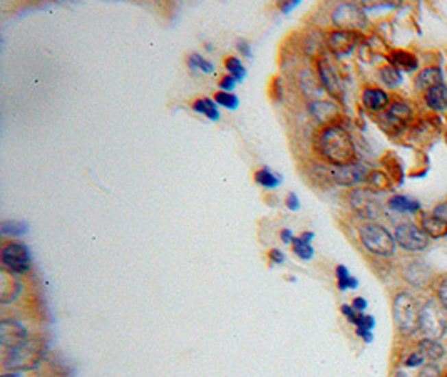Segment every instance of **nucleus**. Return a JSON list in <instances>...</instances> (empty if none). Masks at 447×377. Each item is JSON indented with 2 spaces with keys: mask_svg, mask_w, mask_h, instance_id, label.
Listing matches in <instances>:
<instances>
[{
  "mask_svg": "<svg viewBox=\"0 0 447 377\" xmlns=\"http://www.w3.org/2000/svg\"><path fill=\"white\" fill-rule=\"evenodd\" d=\"M313 148L322 160L332 166L357 163V149H355L354 139L340 124H330L318 131L313 139Z\"/></svg>",
  "mask_w": 447,
  "mask_h": 377,
  "instance_id": "nucleus-1",
  "label": "nucleus"
},
{
  "mask_svg": "<svg viewBox=\"0 0 447 377\" xmlns=\"http://www.w3.org/2000/svg\"><path fill=\"white\" fill-rule=\"evenodd\" d=\"M45 356V347L39 339H27L21 345L3 350V369L5 371H32L40 365Z\"/></svg>",
  "mask_w": 447,
  "mask_h": 377,
  "instance_id": "nucleus-2",
  "label": "nucleus"
},
{
  "mask_svg": "<svg viewBox=\"0 0 447 377\" xmlns=\"http://www.w3.org/2000/svg\"><path fill=\"white\" fill-rule=\"evenodd\" d=\"M419 315L420 307L411 293L400 292L394 299V320L404 335H412L419 330Z\"/></svg>",
  "mask_w": 447,
  "mask_h": 377,
  "instance_id": "nucleus-3",
  "label": "nucleus"
},
{
  "mask_svg": "<svg viewBox=\"0 0 447 377\" xmlns=\"http://www.w3.org/2000/svg\"><path fill=\"white\" fill-rule=\"evenodd\" d=\"M362 245L370 254L378 256H392L396 252V236L378 223H365L361 226Z\"/></svg>",
  "mask_w": 447,
  "mask_h": 377,
  "instance_id": "nucleus-4",
  "label": "nucleus"
},
{
  "mask_svg": "<svg viewBox=\"0 0 447 377\" xmlns=\"http://www.w3.org/2000/svg\"><path fill=\"white\" fill-rule=\"evenodd\" d=\"M446 307L435 304V302H427L424 307H420L419 315V330L426 339L437 341L446 334L447 329V317Z\"/></svg>",
  "mask_w": 447,
  "mask_h": 377,
  "instance_id": "nucleus-5",
  "label": "nucleus"
},
{
  "mask_svg": "<svg viewBox=\"0 0 447 377\" xmlns=\"http://www.w3.org/2000/svg\"><path fill=\"white\" fill-rule=\"evenodd\" d=\"M0 263H2V269L9 273H27L32 267V254L27 245L21 241H9L0 250Z\"/></svg>",
  "mask_w": 447,
  "mask_h": 377,
  "instance_id": "nucleus-6",
  "label": "nucleus"
},
{
  "mask_svg": "<svg viewBox=\"0 0 447 377\" xmlns=\"http://www.w3.org/2000/svg\"><path fill=\"white\" fill-rule=\"evenodd\" d=\"M332 22L339 30L359 32L367 25L365 10L357 3H340L332 12Z\"/></svg>",
  "mask_w": 447,
  "mask_h": 377,
  "instance_id": "nucleus-7",
  "label": "nucleus"
},
{
  "mask_svg": "<svg viewBox=\"0 0 447 377\" xmlns=\"http://www.w3.org/2000/svg\"><path fill=\"white\" fill-rule=\"evenodd\" d=\"M396 236L397 245L409 252H422L429 247V236L426 235L422 228H419L414 223H400L396 226Z\"/></svg>",
  "mask_w": 447,
  "mask_h": 377,
  "instance_id": "nucleus-8",
  "label": "nucleus"
},
{
  "mask_svg": "<svg viewBox=\"0 0 447 377\" xmlns=\"http://www.w3.org/2000/svg\"><path fill=\"white\" fill-rule=\"evenodd\" d=\"M370 171L365 165L362 163H354V165H346V166H332L330 169V178L333 183L340 184V186H355V184H361L363 181L369 178Z\"/></svg>",
  "mask_w": 447,
  "mask_h": 377,
  "instance_id": "nucleus-9",
  "label": "nucleus"
},
{
  "mask_svg": "<svg viewBox=\"0 0 447 377\" xmlns=\"http://www.w3.org/2000/svg\"><path fill=\"white\" fill-rule=\"evenodd\" d=\"M317 75L318 79H320V84L325 93L330 94V96L335 97V99H340V101L343 99L346 93H343L342 81H340L339 74H337V71L333 69L332 64L325 58H320L317 60Z\"/></svg>",
  "mask_w": 447,
  "mask_h": 377,
  "instance_id": "nucleus-10",
  "label": "nucleus"
},
{
  "mask_svg": "<svg viewBox=\"0 0 447 377\" xmlns=\"http://www.w3.org/2000/svg\"><path fill=\"white\" fill-rule=\"evenodd\" d=\"M361 36L359 32H350V30H332L327 36V47L330 49L332 54H335L337 58H346L354 52V49L357 47Z\"/></svg>",
  "mask_w": 447,
  "mask_h": 377,
  "instance_id": "nucleus-11",
  "label": "nucleus"
},
{
  "mask_svg": "<svg viewBox=\"0 0 447 377\" xmlns=\"http://www.w3.org/2000/svg\"><path fill=\"white\" fill-rule=\"evenodd\" d=\"M29 339V332L15 319H2L0 322V345L3 350H9L12 347L21 345Z\"/></svg>",
  "mask_w": 447,
  "mask_h": 377,
  "instance_id": "nucleus-12",
  "label": "nucleus"
},
{
  "mask_svg": "<svg viewBox=\"0 0 447 377\" xmlns=\"http://www.w3.org/2000/svg\"><path fill=\"white\" fill-rule=\"evenodd\" d=\"M350 205L352 208L357 211L362 218H377L380 215V205L375 202V198L369 191L355 190L350 195Z\"/></svg>",
  "mask_w": 447,
  "mask_h": 377,
  "instance_id": "nucleus-13",
  "label": "nucleus"
},
{
  "mask_svg": "<svg viewBox=\"0 0 447 377\" xmlns=\"http://www.w3.org/2000/svg\"><path fill=\"white\" fill-rule=\"evenodd\" d=\"M309 111L310 114L315 118L318 123L322 124H330L335 123L340 116V108L335 103L327 99H318V101H310L309 104Z\"/></svg>",
  "mask_w": 447,
  "mask_h": 377,
  "instance_id": "nucleus-14",
  "label": "nucleus"
},
{
  "mask_svg": "<svg viewBox=\"0 0 447 377\" xmlns=\"http://www.w3.org/2000/svg\"><path fill=\"white\" fill-rule=\"evenodd\" d=\"M298 86H300L303 96L310 97L312 101L322 99V96H324L325 93L324 88H322L318 75L310 69H303L300 75H298Z\"/></svg>",
  "mask_w": 447,
  "mask_h": 377,
  "instance_id": "nucleus-15",
  "label": "nucleus"
},
{
  "mask_svg": "<svg viewBox=\"0 0 447 377\" xmlns=\"http://www.w3.org/2000/svg\"><path fill=\"white\" fill-rule=\"evenodd\" d=\"M0 302L2 304H9V302H14L21 295L22 285L21 282L15 278L14 273H9L7 270H2V275H0Z\"/></svg>",
  "mask_w": 447,
  "mask_h": 377,
  "instance_id": "nucleus-16",
  "label": "nucleus"
},
{
  "mask_svg": "<svg viewBox=\"0 0 447 377\" xmlns=\"http://www.w3.org/2000/svg\"><path fill=\"white\" fill-rule=\"evenodd\" d=\"M390 103L389 94L385 90L378 88H365L362 93V104L365 106L369 111L380 112L387 108Z\"/></svg>",
  "mask_w": 447,
  "mask_h": 377,
  "instance_id": "nucleus-17",
  "label": "nucleus"
},
{
  "mask_svg": "<svg viewBox=\"0 0 447 377\" xmlns=\"http://www.w3.org/2000/svg\"><path fill=\"white\" fill-rule=\"evenodd\" d=\"M313 236H315L313 232H303L302 235L295 236L293 241H291V250H293V254L300 260H303V262H309V260H312L313 255H315V250H313L312 247Z\"/></svg>",
  "mask_w": 447,
  "mask_h": 377,
  "instance_id": "nucleus-18",
  "label": "nucleus"
},
{
  "mask_svg": "<svg viewBox=\"0 0 447 377\" xmlns=\"http://www.w3.org/2000/svg\"><path fill=\"white\" fill-rule=\"evenodd\" d=\"M442 79H444V74L439 67H427V69H422L415 77V88L420 90H429L435 88V86L442 84Z\"/></svg>",
  "mask_w": 447,
  "mask_h": 377,
  "instance_id": "nucleus-19",
  "label": "nucleus"
},
{
  "mask_svg": "<svg viewBox=\"0 0 447 377\" xmlns=\"http://www.w3.org/2000/svg\"><path fill=\"white\" fill-rule=\"evenodd\" d=\"M404 277L415 287H424L431 280V269L424 262H414L404 270Z\"/></svg>",
  "mask_w": 447,
  "mask_h": 377,
  "instance_id": "nucleus-20",
  "label": "nucleus"
},
{
  "mask_svg": "<svg viewBox=\"0 0 447 377\" xmlns=\"http://www.w3.org/2000/svg\"><path fill=\"white\" fill-rule=\"evenodd\" d=\"M426 104L433 111H446L447 109V88L444 84H439L426 93Z\"/></svg>",
  "mask_w": 447,
  "mask_h": 377,
  "instance_id": "nucleus-21",
  "label": "nucleus"
},
{
  "mask_svg": "<svg viewBox=\"0 0 447 377\" xmlns=\"http://www.w3.org/2000/svg\"><path fill=\"white\" fill-rule=\"evenodd\" d=\"M422 230L429 239L431 236L433 239H442V236L447 235V221L435 217V215H426L422 218Z\"/></svg>",
  "mask_w": 447,
  "mask_h": 377,
  "instance_id": "nucleus-22",
  "label": "nucleus"
},
{
  "mask_svg": "<svg viewBox=\"0 0 447 377\" xmlns=\"http://www.w3.org/2000/svg\"><path fill=\"white\" fill-rule=\"evenodd\" d=\"M389 59H390V64L396 66L399 71L402 69V71H407V73H411V71H415L419 67V60L415 59V56H412L411 52L394 51L392 54L389 56Z\"/></svg>",
  "mask_w": 447,
  "mask_h": 377,
  "instance_id": "nucleus-23",
  "label": "nucleus"
},
{
  "mask_svg": "<svg viewBox=\"0 0 447 377\" xmlns=\"http://www.w3.org/2000/svg\"><path fill=\"white\" fill-rule=\"evenodd\" d=\"M418 352L422 354L426 361L435 362L441 359V357H444L446 350L437 341H433V339H422L418 345Z\"/></svg>",
  "mask_w": 447,
  "mask_h": 377,
  "instance_id": "nucleus-24",
  "label": "nucleus"
},
{
  "mask_svg": "<svg viewBox=\"0 0 447 377\" xmlns=\"http://www.w3.org/2000/svg\"><path fill=\"white\" fill-rule=\"evenodd\" d=\"M283 178L278 175V173L271 171L270 168H267V166H263V168L256 169L255 171V183L260 184V186H263L265 190H275V188H278L280 184H282Z\"/></svg>",
  "mask_w": 447,
  "mask_h": 377,
  "instance_id": "nucleus-25",
  "label": "nucleus"
},
{
  "mask_svg": "<svg viewBox=\"0 0 447 377\" xmlns=\"http://www.w3.org/2000/svg\"><path fill=\"white\" fill-rule=\"evenodd\" d=\"M193 111L198 112V114L206 116L210 121L219 119V109L217 101L210 99V97H198V99L193 103Z\"/></svg>",
  "mask_w": 447,
  "mask_h": 377,
  "instance_id": "nucleus-26",
  "label": "nucleus"
},
{
  "mask_svg": "<svg viewBox=\"0 0 447 377\" xmlns=\"http://www.w3.org/2000/svg\"><path fill=\"white\" fill-rule=\"evenodd\" d=\"M389 208L399 211V213H415V211L420 210V203L407 198V196L396 195L389 199Z\"/></svg>",
  "mask_w": 447,
  "mask_h": 377,
  "instance_id": "nucleus-27",
  "label": "nucleus"
},
{
  "mask_svg": "<svg viewBox=\"0 0 447 377\" xmlns=\"http://www.w3.org/2000/svg\"><path fill=\"white\" fill-rule=\"evenodd\" d=\"M411 116H412L411 106L407 103H402V101H397V103L390 104L387 111V119L394 124L405 123V121L411 119Z\"/></svg>",
  "mask_w": 447,
  "mask_h": 377,
  "instance_id": "nucleus-28",
  "label": "nucleus"
},
{
  "mask_svg": "<svg viewBox=\"0 0 447 377\" xmlns=\"http://www.w3.org/2000/svg\"><path fill=\"white\" fill-rule=\"evenodd\" d=\"M29 232V225L22 220H5L0 223V233L3 236H22Z\"/></svg>",
  "mask_w": 447,
  "mask_h": 377,
  "instance_id": "nucleus-29",
  "label": "nucleus"
},
{
  "mask_svg": "<svg viewBox=\"0 0 447 377\" xmlns=\"http://www.w3.org/2000/svg\"><path fill=\"white\" fill-rule=\"evenodd\" d=\"M188 66L193 73H196V71H200V73H203V74H213L215 73L213 62L208 59H204L202 54H196V52L189 54Z\"/></svg>",
  "mask_w": 447,
  "mask_h": 377,
  "instance_id": "nucleus-30",
  "label": "nucleus"
},
{
  "mask_svg": "<svg viewBox=\"0 0 447 377\" xmlns=\"http://www.w3.org/2000/svg\"><path fill=\"white\" fill-rule=\"evenodd\" d=\"M380 79L387 88H397L402 82V73L396 66L389 64V66H384L380 69Z\"/></svg>",
  "mask_w": 447,
  "mask_h": 377,
  "instance_id": "nucleus-31",
  "label": "nucleus"
},
{
  "mask_svg": "<svg viewBox=\"0 0 447 377\" xmlns=\"http://www.w3.org/2000/svg\"><path fill=\"white\" fill-rule=\"evenodd\" d=\"M335 275H337V284H339L340 290L357 289L359 287V280L355 277H352L350 271L347 270L346 265H337Z\"/></svg>",
  "mask_w": 447,
  "mask_h": 377,
  "instance_id": "nucleus-32",
  "label": "nucleus"
},
{
  "mask_svg": "<svg viewBox=\"0 0 447 377\" xmlns=\"http://www.w3.org/2000/svg\"><path fill=\"white\" fill-rule=\"evenodd\" d=\"M225 67L226 71H228V74L233 75L238 82L245 81L246 67L243 66V62H241L240 59L234 58V56H230V58L225 59Z\"/></svg>",
  "mask_w": 447,
  "mask_h": 377,
  "instance_id": "nucleus-33",
  "label": "nucleus"
},
{
  "mask_svg": "<svg viewBox=\"0 0 447 377\" xmlns=\"http://www.w3.org/2000/svg\"><path fill=\"white\" fill-rule=\"evenodd\" d=\"M215 101H217L218 106H221V108L225 109H230V111H237L238 106H240L238 96H234L233 93H223V90L215 93Z\"/></svg>",
  "mask_w": 447,
  "mask_h": 377,
  "instance_id": "nucleus-34",
  "label": "nucleus"
},
{
  "mask_svg": "<svg viewBox=\"0 0 447 377\" xmlns=\"http://www.w3.org/2000/svg\"><path fill=\"white\" fill-rule=\"evenodd\" d=\"M367 181H369L370 186L375 188V190H380V191L387 190V188L390 186L389 176H385L384 173H378V171H372V173H370L369 178H367Z\"/></svg>",
  "mask_w": 447,
  "mask_h": 377,
  "instance_id": "nucleus-35",
  "label": "nucleus"
},
{
  "mask_svg": "<svg viewBox=\"0 0 447 377\" xmlns=\"http://www.w3.org/2000/svg\"><path fill=\"white\" fill-rule=\"evenodd\" d=\"M237 84H238V81L233 77V75H230V74L223 75V77L219 79V82H218L219 90H223V93H233L234 88H237Z\"/></svg>",
  "mask_w": 447,
  "mask_h": 377,
  "instance_id": "nucleus-36",
  "label": "nucleus"
},
{
  "mask_svg": "<svg viewBox=\"0 0 447 377\" xmlns=\"http://www.w3.org/2000/svg\"><path fill=\"white\" fill-rule=\"evenodd\" d=\"M439 376H441V369H439L437 364H433V362L424 365L422 371L418 374V377H439Z\"/></svg>",
  "mask_w": 447,
  "mask_h": 377,
  "instance_id": "nucleus-37",
  "label": "nucleus"
},
{
  "mask_svg": "<svg viewBox=\"0 0 447 377\" xmlns=\"http://www.w3.org/2000/svg\"><path fill=\"white\" fill-rule=\"evenodd\" d=\"M426 359H424V356L420 352H418V350H415L414 354H411V356L407 357V361H405V365H407V367H419V365H422V364H426Z\"/></svg>",
  "mask_w": 447,
  "mask_h": 377,
  "instance_id": "nucleus-38",
  "label": "nucleus"
},
{
  "mask_svg": "<svg viewBox=\"0 0 447 377\" xmlns=\"http://www.w3.org/2000/svg\"><path fill=\"white\" fill-rule=\"evenodd\" d=\"M268 260H270L274 265H282V263H285L287 258L282 250H278V248H271V250L268 252Z\"/></svg>",
  "mask_w": 447,
  "mask_h": 377,
  "instance_id": "nucleus-39",
  "label": "nucleus"
},
{
  "mask_svg": "<svg viewBox=\"0 0 447 377\" xmlns=\"http://www.w3.org/2000/svg\"><path fill=\"white\" fill-rule=\"evenodd\" d=\"M285 205H287V208L291 210V211L300 210V198H298V196L295 195L293 191H290V193L287 195V198H285Z\"/></svg>",
  "mask_w": 447,
  "mask_h": 377,
  "instance_id": "nucleus-40",
  "label": "nucleus"
},
{
  "mask_svg": "<svg viewBox=\"0 0 447 377\" xmlns=\"http://www.w3.org/2000/svg\"><path fill=\"white\" fill-rule=\"evenodd\" d=\"M270 93L271 96L275 97V99H282L283 97V86H282V79L280 77H275L274 82H271V88H270Z\"/></svg>",
  "mask_w": 447,
  "mask_h": 377,
  "instance_id": "nucleus-41",
  "label": "nucleus"
},
{
  "mask_svg": "<svg viewBox=\"0 0 447 377\" xmlns=\"http://www.w3.org/2000/svg\"><path fill=\"white\" fill-rule=\"evenodd\" d=\"M237 49L241 56H245V58H252V44H250L246 39H238Z\"/></svg>",
  "mask_w": 447,
  "mask_h": 377,
  "instance_id": "nucleus-42",
  "label": "nucleus"
},
{
  "mask_svg": "<svg viewBox=\"0 0 447 377\" xmlns=\"http://www.w3.org/2000/svg\"><path fill=\"white\" fill-rule=\"evenodd\" d=\"M437 295H439V300H441L442 307L447 308V277L442 278L441 285H439V290H437Z\"/></svg>",
  "mask_w": 447,
  "mask_h": 377,
  "instance_id": "nucleus-43",
  "label": "nucleus"
},
{
  "mask_svg": "<svg viewBox=\"0 0 447 377\" xmlns=\"http://www.w3.org/2000/svg\"><path fill=\"white\" fill-rule=\"evenodd\" d=\"M300 5V2L298 0H287V2H280L278 3V9L282 10L283 14H290L291 10L295 9V7Z\"/></svg>",
  "mask_w": 447,
  "mask_h": 377,
  "instance_id": "nucleus-44",
  "label": "nucleus"
},
{
  "mask_svg": "<svg viewBox=\"0 0 447 377\" xmlns=\"http://www.w3.org/2000/svg\"><path fill=\"white\" fill-rule=\"evenodd\" d=\"M280 239H282L283 243L291 245V241H293L295 235H293V232H291V230H289V228H283L282 232H280Z\"/></svg>",
  "mask_w": 447,
  "mask_h": 377,
  "instance_id": "nucleus-45",
  "label": "nucleus"
},
{
  "mask_svg": "<svg viewBox=\"0 0 447 377\" xmlns=\"http://www.w3.org/2000/svg\"><path fill=\"white\" fill-rule=\"evenodd\" d=\"M434 215H435V217L442 218V220L447 221V202L441 203V205H439V206H435Z\"/></svg>",
  "mask_w": 447,
  "mask_h": 377,
  "instance_id": "nucleus-46",
  "label": "nucleus"
},
{
  "mask_svg": "<svg viewBox=\"0 0 447 377\" xmlns=\"http://www.w3.org/2000/svg\"><path fill=\"white\" fill-rule=\"evenodd\" d=\"M367 305H369V304H367V300L362 299V297H357V299H354V302H352V307H354L357 312L365 311Z\"/></svg>",
  "mask_w": 447,
  "mask_h": 377,
  "instance_id": "nucleus-47",
  "label": "nucleus"
},
{
  "mask_svg": "<svg viewBox=\"0 0 447 377\" xmlns=\"http://www.w3.org/2000/svg\"><path fill=\"white\" fill-rule=\"evenodd\" d=\"M357 335H359V337L362 339L363 342H367V344H369V342H372V339H374V335H372V330H363V329H357Z\"/></svg>",
  "mask_w": 447,
  "mask_h": 377,
  "instance_id": "nucleus-48",
  "label": "nucleus"
},
{
  "mask_svg": "<svg viewBox=\"0 0 447 377\" xmlns=\"http://www.w3.org/2000/svg\"><path fill=\"white\" fill-rule=\"evenodd\" d=\"M0 377H24L22 372H17V371H7L5 374H2Z\"/></svg>",
  "mask_w": 447,
  "mask_h": 377,
  "instance_id": "nucleus-49",
  "label": "nucleus"
},
{
  "mask_svg": "<svg viewBox=\"0 0 447 377\" xmlns=\"http://www.w3.org/2000/svg\"><path fill=\"white\" fill-rule=\"evenodd\" d=\"M396 377H409V376H407V372L399 371V372H397V374H396Z\"/></svg>",
  "mask_w": 447,
  "mask_h": 377,
  "instance_id": "nucleus-50",
  "label": "nucleus"
}]
</instances>
